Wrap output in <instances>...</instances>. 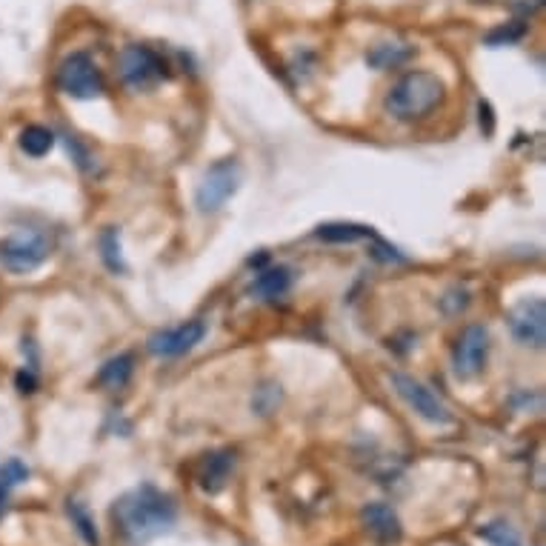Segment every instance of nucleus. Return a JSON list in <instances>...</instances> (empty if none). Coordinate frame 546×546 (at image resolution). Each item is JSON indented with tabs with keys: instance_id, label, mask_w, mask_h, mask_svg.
<instances>
[{
	"instance_id": "1",
	"label": "nucleus",
	"mask_w": 546,
	"mask_h": 546,
	"mask_svg": "<svg viewBox=\"0 0 546 546\" xmlns=\"http://www.w3.org/2000/svg\"><path fill=\"white\" fill-rule=\"evenodd\" d=\"M175 518H178V509L172 504V498L149 484L126 492L121 501L112 506V521L123 535V541L132 546L149 544L158 535L169 532L175 526Z\"/></svg>"
},
{
	"instance_id": "2",
	"label": "nucleus",
	"mask_w": 546,
	"mask_h": 546,
	"mask_svg": "<svg viewBox=\"0 0 546 546\" xmlns=\"http://www.w3.org/2000/svg\"><path fill=\"white\" fill-rule=\"evenodd\" d=\"M444 81L432 72H406L404 78L389 86L384 98V112L392 121L415 123L429 118L444 103Z\"/></svg>"
},
{
	"instance_id": "3",
	"label": "nucleus",
	"mask_w": 546,
	"mask_h": 546,
	"mask_svg": "<svg viewBox=\"0 0 546 546\" xmlns=\"http://www.w3.org/2000/svg\"><path fill=\"white\" fill-rule=\"evenodd\" d=\"M52 252V241L41 229H18L0 241V263L12 275L35 272Z\"/></svg>"
},
{
	"instance_id": "4",
	"label": "nucleus",
	"mask_w": 546,
	"mask_h": 546,
	"mask_svg": "<svg viewBox=\"0 0 546 546\" xmlns=\"http://www.w3.org/2000/svg\"><path fill=\"white\" fill-rule=\"evenodd\" d=\"M118 72H121V81L132 92H149L166 78V63L161 61V55L155 49L132 43L118 55Z\"/></svg>"
},
{
	"instance_id": "5",
	"label": "nucleus",
	"mask_w": 546,
	"mask_h": 546,
	"mask_svg": "<svg viewBox=\"0 0 546 546\" xmlns=\"http://www.w3.org/2000/svg\"><path fill=\"white\" fill-rule=\"evenodd\" d=\"M389 381L395 386V392H398V398L404 401L418 418H424L426 424L432 426H452L455 424V415H452V409L429 389L421 381H415V378H409L404 372H392L389 375Z\"/></svg>"
},
{
	"instance_id": "6",
	"label": "nucleus",
	"mask_w": 546,
	"mask_h": 546,
	"mask_svg": "<svg viewBox=\"0 0 546 546\" xmlns=\"http://www.w3.org/2000/svg\"><path fill=\"white\" fill-rule=\"evenodd\" d=\"M238 183H241V166L235 158H223V161L212 163L203 175L198 192H195L198 209L203 215L221 212L226 201L238 192Z\"/></svg>"
},
{
	"instance_id": "7",
	"label": "nucleus",
	"mask_w": 546,
	"mask_h": 546,
	"mask_svg": "<svg viewBox=\"0 0 546 546\" xmlns=\"http://www.w3.org/2000/svg\"><path fill=\"white\" fill-rule=\"evenodd\" d=\"M58 86L63 95L75 98V101H92L103 95V78L98 63L92 61V55L86 52H72L69 58H63L58 69Z\"/></svg>"
},
{
	"instance_id": "8",
	"label": "nucleus",
	"mask_w": 546,
	"mask_h": 546,
	"mask_svg": "<svg viewBox=\"0 0 546 546\" xmlns=\"http://www.w3.org/2000/svg\"><path fill=\"white\" fill-rule=\"evenodd\" d=\"M489 355V329L484 324H469L461 332V338L452 346V369L458 378H475L481 375Z\"/></svg>"
},
{
	"instance_id": "9",
	"label": "nucleus",
	"mask_w": 546,
	"mask_h": 546,
	"mask_svg": "<svg viewBox=\"0 0 546 546\" xmlns=\"http://www.w3.org/2000/svg\"><path fill=\"white\" fill-rule=\"evenodd\" d=\"M509 329L515 341L532 349H544L546 344V304L541 298H524L509 312Z\"/></svg>"
},
{
	"instance_id": "10",
	"label": "nucleus",
	"mask_w": 546,
	"mask_h": 546,
	"mask_svg": "<svg viewBox=\"0 0 546 546\" xmlns=\"http://www.w3.org/2000/svg\"><path fill=\"white\" fill-rule=\"evenodd\" d=\"M203 335H206V324L203 321H186L181 326L155 332L146 346L158 358H178V355H186L189 349H195V346L201 344Z\"/></svg>"
},
{
	"instance_id": "11",
	"label": "nucleus",
	"mask_w": 546,
	"mask_h": 546,
	"mask_svg": "<svg viewBox=\"0 0 546 546\" xmlns=\"http://www.w3.org/2000/svg\"><path fill=\"white\" fill-rule=\"evenodd\" d=\"M361 518H364L366 529H369L378 541H384V544L401 541V532H404V529H401V518H398V512L389 504H381V501L366 504L364 512H361Z\"/></svg>"
},
{
	"instance_id": "12",
	"label": "nucleus",
	"mask_w": 546,
	"mask_h": 546,
	"mask_svg": "<svg viewBox=\"0 0 546 546\" xmlns=\"http://www.w3.org/2000/svg\"><path fill=\"white\" fill-rule=\"evenodd\" d=\"M232 469H235V452H229V449L212 452V455L203 461L201 472H198V481H201L203 492L218 495L223 486H226V481H229Z\"/></svg>"
},
{
	"instance_id": "13",
	"label": "nucleus",
	"mask_w": 546,
	"mask_h": 546,
	"mask_svg": "<svg viewBox=\"0 0 546 546\" xmlns=\"http://www.w3.org/2000/svg\"><path fill=\"white\" fill-rule=\"evenodd\" d=\"M415 58V46L401 41H384L375 43L369 52H366V63L378 72H389V69H401L406 63Z\"/></svg>"
},
{
	"instance_id": "14",
	"label": "nucleus",
	"mask_w": 546,
	"mask_h": 546,
	"mask_svg": "<svg viewBox=\"0 0 546 546\" xmlns=\"http://www.w3.org/2000/svg\"><path fill=\"white\" fill-rule=\"evenodd\" d=\"M289 289H292V272L286 266L263 269V272H258V278L252 281V286H249V292L258 301H278V298H284Z\"/></svg>"
},
{
	"instance_id": "15",
	"label": "nucleus",
	"mask_w": 546,
	"mask_h": 546,
	"mask_svg": "<svg viewBox=\"0 0 546 546\" xmlns=\"http://www.w3.org/2000/svg\"><path fill=\"white\" fill-rule=\"evenodd\" d=\"M132 372H135V358L129 352H123V355H118V358H112V361H106L101 366L98 384L106 386V389H123V386L129 384Z\"/></svg>"
},
{
	"instance_id": "16",
	"label": "nucleus",
	"mask_w": 546,
	"mask_h": 546,
	"mask_svg": "<svg viewBox=\"0 0 546 546\" xmlns=\"http://www.w3.org/2000/svg\"><path fill=\"white\" fill-rule=\"evenodd\" d=\"M315 235L326 243H355L364 238H375V232L369 226H358V223H326Z\"/></svg>"
},
{
	"instance_id": "17",
	"label": "nucleus",
	"mask_w": 546,
	"mask_h": 546,
	"mask_svg": "<svg viewBox=\"0 0 546 546\" xmlns=\"http://www.w3.org/2000/svg\"><path fill=\"white\" fill-rule=\"evenodd\" d=\"M52 146H55V132L46 129V126H38V123H35V126H26L21 132V149L29 158H43V155H49Z\"/></svg>"
},
{
	"instance_id": "18",
	"label": "nucleus",
	"mask_w": 546,
	"mask_h": 546,
	"mask_svg": "<svg viewBox=\"0 0 546 546\" xmlns=\"http://www.w3.org/2000/svg\"><path fill=\"white\" fill-rule=\"evenodd\" d=\"M478 538L489 546H524L521 535L515 532V526L506 524V521H492V524L481 526Z\"/></svg>"
},
{
	"instance_id": "19",
	"label": "nucleus",
	"mask_w": 546,
	"mask_h": 546,
	"mask_svg": "<svg viewBox=\"0 0 546 546\" xmlns=\"http://www.w3.org/2000/svg\"><path fill=\"white\" fill-rule=\"evenodd\" d=\"M66 512H69V518H72V524L78 526V532H81V538L89 546H98V529H95V521L89 518V512H86V506L81 501H69L66 506Z\"/></svg>"
},
{
	"instance_id": "20",
	"label": "nucleus",
	"mask_w": 546,
	"mask_h": 546,
	"mask_svg": "<svg viewBox=\"0 0 546 546\" xmlns=\"http://www.w3.org/2000/svg\"><path fill=\"white\" fill-rule=\"evenodd\" d=\"M101 249H103V261L112 272H123L121 261V243H118V232L115 229H106L101 235Z\"/></svg>"
},
{
	"instance_id": "21",
	"label": "nucleus",
	"mask_w": 546,
	"mask_h": 546,
	"mask_svg": "<svg viewBox=\"0 0 546 546\" xmlns=\"http://www.w3.org/2000/svg\"><path fill=\"white\" fill-rule=\"evenodd\" d=\"M29 478V466L18 461V458H9L6 464H0V481L9 486V489H15L18 484H23Z\"/></svg>"
},
{
	"instance_id": "22",
	"label": "nucleus",
	"mask_w": 546,
	"mask_h": 546,
	"mask_svg": "<svg viewBox=\"0 0 546 546\" xmlns=\"http://www.w3.org/2000/svg\"><path fill=\"white\" fill-rule=\"evenodd\" d=\"M521 38H524V26H521V23H509V26H501V29L489 32L486 41L492 43V46H504V43L521 41Z\"/></svg>"
},
{
	"instance_id": "23",
	"label": "nucleus",
	"mask_w": 546,
	"mask_h": 546,
	"mask_svg": "<svg viewBox=\"0 0 546 546\" xmlns=\"http://www.w3.org/2000/svg\"><path fill=\"white\" fill-rule=\"evenodd\" d=\"M18 386H21V392H35V375L21 372V375H18Z\"/></svg>"
},
{
	"instance_id": "24",
	"label": "nucleus",
	"mask_w": 546,
	"mask_h": 546,
	"mask_svg": "<svg viewBox=\"0 0 546 546\" xmlns=\"http://www.w3.org/2000/svg\"><path fill=\"white\" fill-rule=\"evenodd\" d=\"M9 492H12V489H9V486L0 481V518H3V512H6V501H9Z\"/></svg>"
}]
</instances>
